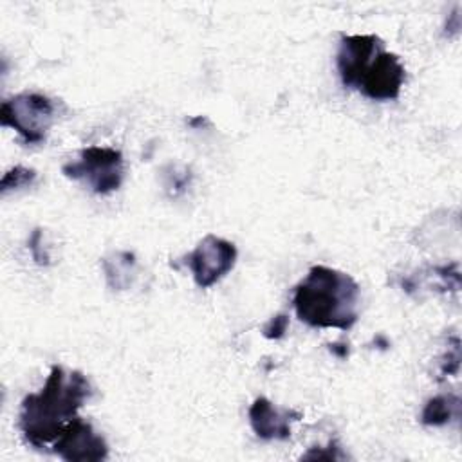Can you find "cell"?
I'll return each mask as SVG.
<instances>
[{"label":"cell","instance_id":"3957f363","mask_svg":"<svg viewBox=\"0 0 462 462\" xmlns=\"http://www.w3.org/2000/svg\"><path fill=\"white\" fill-rule=\"evenodd\" d=\"M54 119V101L40 92H20L0 106V125L16 130L25 144L43 143Z\"/></svg>","mask_w":462,"mask_h":462},{"label":"cell","instance_id":"9a60e30c","mask_svg":"<svg viewBox=\"0 0 462 462\" xmlns=\"http://www.w3.org/2000/svg\"><path fill=\"white\" fill-rule=\"evenodd\" d=\"M42 229L40 227H36L34 231H32V235L29 236V251H31V254H32V258H34V262L38 263V265H49L51 262V256L43 251V245H42Z\"/></svg>","mask_w":462,"mask_h":462},{"label":"cell","instance_id":"5b68a950","mask_svg":"<svg viewBox=\"0 0 462 462\" xmlns=\"http://www.w3.org/2000/svg\"><path fill=\"white\" fill-rule=\"evenodd\" d=\"M236 258L238 251L233 242L217 235H206L197 247L184 256L182 263L189 267L200 289H209L235 267Z\"/></svg>","mask_w":462,"mask_h":462},{"label":"cell","instance_id":"5bb4252c","mask_svg":"<svg viewBox=\"0 0 462 462\" xmlns=\"http://www.w3.org/2000/svg\"><path fill=\"white\" fill-rule=\"evenodd\" d=\"M287 327H289V316L287 314H276L273 316L262 328V334L263 337L267 339H280L285 336L287 332Z\"/></svg>","mask_w":462,"mask_h":462},{"label":"cell","instance_id":"9c48e42d","mask_svg":"<svg viewBox=\"0 0 462 462\" xmlns=\"http://www.w3.org/2000/svg\"><path fill=\"white\" fill-rule=\"evenodd\" d=\"M247 415L254 435L262 440H287L291 437V422L301 419V411L278 408L267 397H256Z\"/></svg>","mask_w":462,"mask_h":462},{"label":"cell","instance_id":"7c38bea8","mask_svg":"<svg viewBox=\"0 0 462 462\" xmlns=\"http://www.w3.org/2000/svg\"><path fill=\"white\" fill-rule=\"evenodd\" d=\"M36 180V171L32 168H25V166H14L9 171L4 173L2 180H0V193L7 195V191L11 189H20V188H27Z\"/></svg>","mask_w":462,"mask_h":462},{"label":"cell","instance_id":"ba28073f","mask_svg":"<svg viewBox=\"0 0 462 462\" xmlns=\"http://www.w3.org/2000/svg\"><path fill=\"white\" fill-rule=\"evenodd\" d=\"M381 49H384V43L375 34L341 36L336 54V67L345 88L356 90L361 72Z\"/></svg>","mask_w":462,"mask_h":462},{"label":"cell","instance_id":"52a82bcc","mask_svg":"<svg viewBox=\"0 0 462 462\" xmlns=\"http://www.w3.org/2000/svg\"><path fill=\"white\" fill-rule=\"evenodd\" d=\"M51 451L65 462H99L108 457V444L90 422L76 417L52 442Z\"/></svg>","mask_w":462,"mask_h":462},{"label":"cell","instance_id":"4fadbf2b","mask_svg":"<svg viewBox=\"0 0 462 462\" xmlns=\"http://www.w3.org/2000/svg\"><path fill=\"white\" fill-rule=\"evenodd\" d=\"M305 460H345L346 455L341 451L336 440H330L327 448H310L307 453L301 455Z\"/></svg>","mask_w":462,"mask_h":462},{"label":"cell","instance_id":"8fae6325","mask_svg":"<svg viewBox=\"0 0 462 462\" xmlns=\"http://www.w3.org/2000/svg\"><path fill=\"white\" fill-rule=\"evenodd\" d=\"M460 415V397L457 393H440L426 401L420 411L424 426H444Z\"/></svg>","mask_w":462,"mask_h":462},{"label":"cell","instance_id":"6da1fadb","mask_svg":"<svg viewBox=\"0 0 462 462\" xmlns=\"http://www.w3.org/2000/svg\"><path fill=\"white\" fill-rule=\"evenodd\" d=\"M90 395L92 386L83 372H67L61 365H52L43 388L25 395L20 404L18 428L25 442L36 449L52 446Z\"/></svg>","mask_w":462,"mask_h":462},{"label":"cell","instance_id":"7a4b0ae2","mask_svg":"<svg viewBox=\"0 0 462 462\" xmlns=\"http://www.w3.org/2000/svg\"><path fill=\"white\" fill-rule=\"evenodd\" d=\"M359 292L350 274L327 265H312L294 287L292 307L296 318L309 327L350 330L359 318Z\"/></svg>","mask_w":462,"mask_h":462},{"label":"cell","instance_id":"277c9868","mask_svg":"<svg viewBox=\"0 0 462 462\" xmlns=\"http://www.w3.org/2000/svg\"><path fill=\"white\" fill-rule=\"evenodd\" d=\"M61 173L72 180H81L97 195H106L123 182V153L110 146H87L79 150L74 161L61 166Z\"/></svg>","mask_w":462,"mask_h":462},{"label":"cell","instance_id":"30bf717a","mask_svg":"<svg viewBox=\"0 0 462 462\" xmlns=\"http://www.w3.org/2000/svg\"><path fill=\"white\" fill-rule=\"evenodd\" d=\"M105 278L110 289L125 291L132 285L135 274V256L130 251H114L101 260Z\"/></svg>","mask_w":462,"mask_h":462},{"label":"cell","instance_id":"2e32d148","mask_svg":"<svg viewBox=\"0 0 462 462\" xmlns=\"http://www.w3.org/2000/svg\"><path fill=\"white\" fill-rule=\"evenodd\" d=\"M346 346H348V345H343V343H332V345H330V352L343 359V357L348 356V348H346Z\"/></svg>","mask_w":462,"mask_h":462},{"label":"cell","instance_id":"8992f818","mask_svg":"<svg viewBox=\"0 0 462 462\" xmlns=\"http://www.w3.org/2000/svg\"><path fill=\"white\" fill-rule=\"evenodd\" d=\"M406 81V69L401 58L381 49L359 76L356 90L372 101H393Z\"/></svg>","mask_w":462,"mask_h":462}]
</instances>
